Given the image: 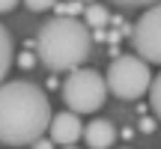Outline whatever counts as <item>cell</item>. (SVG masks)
<instances>
[{
  "label": "cell",
  "instance_id": "1",
  "mask_svg": "<svg viewBox=\"0 0 161 149\" xmlns=\"http://www.w3.org/2000/svg\"><path fill=\"white\" fill-rule=\"evenodd\" d=\"M54 113L45 90L30 80L0 84V143L33 146L48 131Z\"/></svg>",
  "mask_w": 161,
  "mask_h": 149
},
{
  "label": "cell",
  "instance_id": "2",
  "mask_svg": "<svg viewBox=\"0 0 161 149\" xmlns=\"http://www.w3.org/2000/svg\"><path fill=\"white\" fill-rule=\"evenodd\" d=\"M92 51V33L84 21L72 15H57L45 21L36 36V54L51 72H75L80 69Z\"/></svg>",
  "mask_w": 161,
  "mask_h": 149
},
{
  "label": "cell",
  "instance_id": "3",
  "mask_svg": "<svg viewBox=\"0 0 161 149\" xmlns=\"http://www.w3.org/2000/svg\"><path fill=\"white\" fill-rule=\"evenodd\" d=\"M108 92H114L116 98L122 102H134V98L146 96L152 86V69L146 60L140 57H131V54H122L116 57L114 63L108 66Z\"/></svg>",
  "mask_w": 161,
  "mask_h": 149
},
{
  "label": "cell",
  "instance_id": "4",
  "mask_svg": "<svg viewBox=\"0 0 161 149\" xmlns=\"http://www.w3.org/2000/svg\"><path fill=\"white\" fill-rule=\"evenodd\" d=\"M108 98V80L96 69H75L63 84V102L75 113H96Z\"/></svg>",
  "mask_w": 161,
  "mask_h": 149
},
{
  "label": "cell",
  "instance_id": "5",
  "mask_svg": "<svg viewBox=\"0 0 161 149\" xmlns=\"http://www.w3.org/2000/svg\"><path fill=\"white\" fill-rule=\"evenodd\" d=\"M131 42H134V51H137L140 60L161 66V3L149 6L137 18V24L131 30Z\"/></svg>",
  "mask_w": 161,
  "mask_h": 149
},
{
  "label": "cell",
  "instance_id": "6",
  "mask_svg": "<svg viewBox=\"0 0 161 149\" xmlns=\"http://www.w3.org/2000/svg\"><path fill=\"white\" fill-rule=\"evenodd\" d=\"M48 134H51L54 143L60 146H75L80 137H84V122H80V113L75 110H63V113H54L51 125H48Z\"/></svg>",
  "mask_w": 161,
  "mask_h": 149
},
{
  "label": "cell",
  "instance_id": "7",
  "mask_svg": "<svg viewBox=\"0 0 161 149\" xmlns=\"http://www.w3.org/2000/svg\"><path fill=\"white\" fill-rule=\"evenodd\" d=\"M84 140H86L90 149H108V146H114V140H116L114 122L102 119V116L92 119V122H86V125H84Z\"/></svg>",
  "mask_w": 161,
  "mask_h": 149
},
{
  "label": "cell",
  "instance_id": "8",
  "mask_svg": "<svg viewBox=\"0 0 161 149\" xmlns=\"http://www.w3.org/2000/svg\"><path fill=\"white\" fill-rule=\"evenodd\" d=\"M9 69H12V36L6 24H0V84H6Z\"/></svg>",
  "mask_w": 161,
  "mask_h": 149
},
{
  "label": "cell",
  "instance_id": "9",
  "mask_svg": "<svg viewBox=\"0 0 161 149\" xmlns=\"http://www.w3.org/2000/svg\"><path fill=\"white\" fill-rule=\"evenodd\" d=\"M84 18H86V24H90V27H96V30H102L104 24H108V18H110V12L104 9L102 3H90L84 9Z\"/></svg>",
  "mask_w": 161,
  "mask_h": 149
},
{
  "label": "cell",
  "instance_id": "10",
  "mask_svg": "<svg viewBox=\"0 0 161 149\" xmlns=\"http://www.w3.org/2000/svg\"><path fill=\"white\" fill-rule=\"evenodd\" d=\"M149 108L161 119V74H155V80H152V86H149Z\"/></svg>",
  "mask_w": 161,
  "mask_h": 149
},
{
  "label": "cell",
  "instance_id": "11",
  "mask_svg": "<svg viewBox=\"0 0 161 149\" xmlns=\"http://www.w3.org/2000/svg\"><path fill=\"white\" fill-rule=\"evenodd\" d=\"M114 6H122V9H149V6L161 3V0H110Z\"/></svg>",
  "mask_w": 161,
  "mask_h": 149
},
{
  "label": "cell",
  "instance_id": "12",
  "mask_svg": "<svg viewBox=\"0 0 161 149\" xmlns=\"http://www.w3.org/2000/svg\"><path fill=\"white\" fill-rule=\"evenodd\" d=\"M54 3H57V0H24V6H27L30 12H45V9H51Z\"/></svg>",
  "mask_w": 161,
  "mask_h": 149
},
{
  "label": "cell",
  "instance_id": "13",
  "mask_svg": "<svg viewBox=\"0 0 161 149\" xmlns=\"http://www.w3.org/2000/svg\"><path fill=\"white\" fill-rule=\"evenodd\" d=\"M15 6H18V0H0V12H9Z\"/></svg>",
  "mask_w": 161,
  "mask_h": 149
},
{
  "label": "cell",
  "instance_id": "14",
  "mask_svg": "<svg viewBox=\"0 0 161 149\" xmlns=\"http://www.w3.org/2000/svg\"><path fill=\"white\" fill-rule=\"evenodd\" d=\"M51 143H54V140H36L33 149H51Z\"/></svg>",
  "mask_w": 161,
  "mask_h": 149
},
{
  "label": "cell",
  "instance_id": "15",
  "mask_svg": "<svg viewBox=\"0 0 161 149\" xmlns=\"http://www.w3.org/2000/svg\"><path fill=\"white\" fill-rule=\"evenodd\" d=\"M63 149H75V146H63Z\"/></svg>",
  "mask_w": 161,
  "mask_h": 149
}]
</instances>
